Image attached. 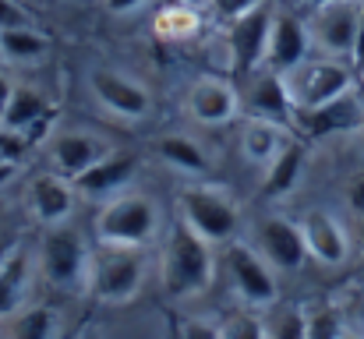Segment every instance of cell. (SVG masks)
<instances>
[{
    "label": "cell",
    "instance_id": "6da1fadb",
    "mask_svg": "<svg viewBox=\"0 0 364 339\" xmlns=\"http://www.w3.org/2000/svg\"><path fill=\"white\" fill-rule=\"evenodd\" d=\"M216 276V254L205 237H198L188 223L166 230L163 251H159V283L170 301H191L213 286Z\"/></svg>",
    "mask_w": 364,
    "mask_h": 339
},
{
    "label": "cell",
    "instance_id": "7a4b0ae2",
    "mask_svg": "<svg viewBox=\"0 0 364 339\" xmlns=\"http://www.w3.org/2000/svg\"><path fill=\"white\" fill-rule=\"evenodd\" d=\"M89 262L92 244L78 226H71V220L43 226V237L36 244V269L50 286L64 294H89Z\"/></svg>",
    "mask_w": 364,
    "mask_h": 339
},
{
    "label": "cell",
    "instance_id": "3957f363",
    "mask_svg": "<svg viewBox=\"0 0 364 339\" xmlns=\"http://www.w3.org/2000/svg\"><path fill=\"white\" fill-rule=\"evenodd\" d=\"M163 233V209L145 191H121L100 205L96 240L124 247H152Z\"/></svg>",
    "mask_w": 364,
    "mask_h": 339
},
{
    "label": "cell",
    "instance_id": "277c9868",
    "mask_svg": "<svg viewBox=\"0 0 364 339\" xmlns=\"http://www.w3.org/2000/svg\"><path fill=\"white\" fill-rule=\"evenodd\" d=\"M149 258L145 247H124V244H96L89 262V294L100 304H131L145 286Z\"/></svg>",
    "mask_w": 364,
    "mask_h": 339
},
{
    "label": "cell",
    "instance_id": "5b68a950",
    "mask_svg": "<svg viewBox=\"0 0 364 339\" xmlns=\"http://www.w3.org/2000/svg\"><path fill=\"white\" fill-rule=\"evenodd\" d=\"M177 212H181V223H188L198 237H205L213 247L237 240L241 205H237L234 191H227V188H220V184L191 181L188 188H181Z\"/></svg>",
    "mask_w": 364,
    "mask_h": 339
},
{
    "label": "cell",
    "instance_id": "8992f818",
    "mask_svg": "<svg viewBox=\"0 0 364 339\" xmlns=\"http://www.w3.org/2000/svg\"><path fill=\"white\" fill-rule=\"evenodd\" d=\"M283 82H287L294 110H315L354 92V64L318 53V57L301 60L294 71H287Z\"/></svg>",
    "mask_w": 364,
    "mask_h": 339
},
{
    "label": "cell",
    "instance_id": "52a82bcc",
    "mask_svg": "<svg viewBox=\"0 0 364 339\" xmlns=\"http://www.w3.org/2000/svg\"><path fill=\"white\" fill-rule=\"evenodd\" d=\"M227 276H230V286L244 308L265 311V308L279 304L276 269L262 258V251L255 244H244V240L227 244Z\"/></svg>",
    "mask_w": 364,
    "mask_h": 339
},
{
    "label": "cell",
    "instance_id": "ba28073f",
    "mask_svg": "<svg viewBox=\"0 0 364 339\" xmlns=\"http://www.w3.org/2000/svg\"><path fill=\"white\" fill-rule=\"evenodd\" d=\"M358 25H361V0H329L322 7H311L308 18L311 46L326 57L350 60L358 43Z\"/></svg>",
    "mask_w": 364,
    "mask_h": 339
},
{
    "label": "cell",
    "instance_id": "9c48e42d",
    "mask_svg": "<svg viewBox=\"0 0 364 339\" xmlns=\"http://www.w3.org/2000/svg\"><path fill=\"white\" fill-rule=\"evenodd\" d=\"M46 159L57 173L64 177H82L92 163H100L107 152H114L110 138L92 131V127H57L50 138H46Z\"/></svg>",
    "mask_w": 364,
    "mask_h": 339
},
{
    "label": "cell",
    "instance_id": "30bf717a",
    "mask_svg": "<svg viewBox=\"0 0 364 339\" xmlns=\"http://www.w3.org/2000/svg\"><path fill=\"white\" fill-rule=\"evenodd\" d=\"M89 92L103 110L121 117V120H141L152 110L149 89L134 75H127L121 68H110V64H100V68L89 71Z\"/></svg>",
    "mask_w": 364,
    "mask_h": 339
},
{
    "label": "cell",
    "instance_id": "8fae6325",
    "mask_svg": "<svg viewBox=\"0 0 364 339\" xmlns=\"http://www.w3.org/2000/svg\"><path fill=\"white\" fill-rule=\"evenodd\" d=\"M272 14H276V7H272V0H265L262 7L227 21V53H230V64L241 75H251V71L265 68V46H269Z\"/></svg>",
    "mask_w": 364,
    "mask_h": 339
},
{
    "label": "cell",
    "instance_id": "7c38bea8",
    "mask_svg": "<svg viewBox=\"0 0 364 339\" xmlns=\"http://www.w3.org/2000/svg\"><path fill=\"white\" fill-rule=\"evenodd\" d=\"M184 110L202 127H223L241 117V89L234 85V78L202 75L191 82V89L184 96Z\"/></svg>",
    "mask_w": 364,
    "mask_h": 339
},
{
    "label": "cell",
    "instance_id": "4fadbf2b",
    "mask_svg": "<svg viewBox=\"0 0 364 339\" xmlns=\"http://www.w3.org/2000/svg\"><path fill=\"white\" fill-rule=\"evenodd\" d=\"M255 247L276 272H297L308 262L304 233L297 220H287L279 212H269L255 223Z\"/></svg>",
    "mask_w": 364,
    "mask_h": 339
},
{
    "label": "cell",
    "instance_id": "5bb4252c",
    "mask_svg": "<svg viewBox=\"0 0 364 339\" xmlns=\"http://www.w3.org/2000/svg\"><path fill=\"white\" fill-rule=\"evenodd\" d=\"M241 113L244 117H258V120H272L290 127L294 124V103L287 92V82L279 71L258 68L247 75V85L241 89Z\"/></svg>",
    "mask_w": 364,
    "mask_h": 339
},
{
    "label": "cell",
    "instance_id": "9a60e30c",
    "mask_svg": "<svg viewBox=\"0 0 364 339\" xmlns=\"http://www.w3.org/2000/svg\"><path fill=\"white\" fill-rule=\"evenodd\" d=\"M297 223H301L304 247H308L311 262L336 269L350 258V233L340 223V216H333L329 209H308Z\"/></svg>",
    "mask_w": 364,
    "mask_h": 339
},
{
    "label": "cell",
    "instance_id": "2e32d148",
    "mask_svg": "<svg viewBox=\"0 0 364 339\" xmlns=\"http://www.w3.org/2000/svg\"><path fill=\"white\" fill-rule=\"evenodd\" d=\"M311 32L308 21H301L290 11H276L272 14V28H269V46H265V68L269 71H294L301 60L311 57Z\"/></svg>",
    "mask_w": 364,
    "mask_h": 339
},
{
    "label": "cell",
    "instance_id": "e0dca14e",
    "mask_svg": "<svg viewBox=\"0 0 364 339\" xmlns=\"http://www.w3.org/2000/svg\"><path fill=\"white\" fill-rule=\"evenodd\" d=\"M75 205H78V191H75V181L57 173V170H46V173H36L32 184H28V212L39 226H57L68 223L75 216Z\"/></svg>",
    "mask_w": 364,
    "mask_h": 339
},
{
    "label": "cell",
    "instance_id": "ac0fdd59",
    "mask_svg": "<svg viewBox=\"0 0 364 339\" xmlns=\"http://www.w3.org/2000/svg\"><path fill=\"white\" fill-rule=\"evenodd\" d=\"M134 173H138V156L127 152V149H114L100 163H92L82 177H75V191H78V198L107 202V198L127 191Z\"/></svg>",
    "mask_w": 364,
    "mask_h": 339
},
{
    "label": "cell",
    "instance_id": "d6986e66",
    "mask_svg": "<svg viewBox=\"0 0 364 339\" xmlns=\"http://www.w3.org/2000/svg\"><path fill=\"white\" fill-rule=\"evenodd\" d=\"M364 120V107L358 99V92H347L326 107H315V110H294V131L311 141V138H326V134H340V131H350Z\"/></svg>",
    "mask_w": 364,
    "mask_h": 339
},
{
    "label": "cell",
    "instance_id": "ffe728a7",
    "mask_svg": "<svg viewBox=\"0 0 364 339\" xmlns=\"http://www.w3.org/2000/svg\"><path fill=\"white\" fill-rule=\"evenodd\" d=\"M304 163H308V141L294 131V138L276 152V159H272L269 166H262V184H258L262 198H269V202L287 198V195L301 184Z\"/></svg>",
    "mask_w": 364,
    "mask_h": 339
},
{
    "label": "cell",
    "instance_id": "44dd1931",
    "mask_svg": "<svg viewBox=\"0 0 364 339\" xmlns=\"http://www.w3.org/2000/svg\"><path fill=\"white\" fill-rule=\"evenodd\" d=\"M36 251L25 244H14V251L0 262V322H7L14 311L28 304V290L36 279Z\"/></svg>",
    "mask_w": 364,
    "mask_h": 339
},
{
    "label": "cell",
    "instance_id": "7402d4cb",
    "mask_svg": "<svg viewBox=\"0 0 364 339\" xmlns=\"http://www.w3.org/2000/svg\"><path fill=\"white\" fill-rule=\"evenodd\" d=\"M152 152H156V159H159L166 170H173V173H181V177H191V181H205L209 170H213L209 152L198 145V138H191V134H184V131L159 134V138L152 141Z\"/></svg>",
    "mask_w": 364,
    "mask_h": 339
},
{
    "label": "cell",
    "instance_id": "603a6c76",
    "mask_svg": "<svg viewBox=\"0 0 364 339\" xmlns=\"http://www.w3.org/2000/svg\"><path fill=\"white\" fill-rule=\"evenodd\" d=\"M294 138V127L272 124V120H258V117H244L241 127V152L251 166H269L276 159V152Z\"/></svg>",
    "mask_w": 364,
    "mask_h": 339
},
{
    "label": "cell",
    "instance_id": "cb8c5ba5",
    "mask_svg": "<svg viewBox=\"0 0 364 339\" xmlns=\"http://www.w3.org/2000/svg\"><path fill=\"white\" fill-rule=\"evenodd\" d=\"M50 46H53L50 36L43 28H36V25H18V28L0 32V60L14 64V68H28V64L46 60Z\"/></svg>",
    "mask_w": 364,
    "mask_h": 339
},
{
    "label": "cell",
    "instance_id": "d4e9b609",
    "mask_svg": "<svg viewBox=\"0 0 364 339\" xmlns=\"http://www.w3.org/2000/svg\"><path fill=\"white\" fill-rule=\"evenodd\" d=\"M60 318L50 304H25L4 322V339H57Z\"/></svg>",
    "mask_w": 364,
    "mask_h": 339
},
{
    "label": "cell",
    "instance_id": "484cf974",
    "mask_svg": "<svg viewBox=\"0 0 364 339\" xmlns=\"http://www.w3.org/2000/svg\"><path fill=\"white\" fill-rule=\"evenodd\" d=\"M46 113H53L50 99L36 89V85H14L7 107H4V117H0V127L7 131H25L32 127L36 120H43Z\"/></svg>",
    "mask_w": 364,
    "mask_h": 339
},
{
    "label": "cell",
    "instance_id": "4316f807",
    "mask_svg": "<svg viewBox=\"0 0 364 339\" xmlns=\"http://www.w3.org/2000/svg\"><path fill=\"white\" fill-rule=\"evenodd\" d=\"M152 28H156V36L166 39V43H188V39H195V36L202 32V11H198L195 4H184V0L166 4V7L156 14Z\"/></svg>",
    "mask_w": 364,
    "mask_h": 339
},
{
    "label": "cell",
    "instance_id": "83f0119b",
    "mask_svg": "<svg viewBox=\"0 0 364 339\" xmlns=\"http://www.w3.org/2000/svg\"><path fill=\"white\" fill-rule=\"evenodd\" d=\"M265 333L269 339H308V311L297 304H272L265 315Z\"/></svg>",
    "mask_w": 364,
    "mask_h": 339
},
{
    "label": "cell",
    "instance_id": "f1b7e54d",
    "mask_svg": "<svg viewBox=\"0 0 364 339\" xmlns=\"http://www.w3.org/2000/svg\"><path fill=\"white\" fill-rule=\"evenodd\" d=\"M220 336L223 339H269V333H265V315L255 311V308L237 311L227 322H220Z\"/></svg>",
    "mask_w": 364,
    "mask_h": 339
},
{
    "label": "cell",
    "instance_id": "f546056e",
    "mask_svg": "<svg viewBox=\"0 0 364 339\" xmlns=\"http://www.w3.org/2000/svg\"><path fill=\"white\" fill-rule=\"evenodd\" d=\"M308 339H347L340 311L329 308V304L311 308V311H308Z\"/></svg>",
    "mask_w": 364,
    "mask_h": 339
},
{
    "label": "cell",
    "instance_id": "4dcf8cb0",
    "mask_svg": "<svg viewBox=\"0 0 364 339\" xmlns=\"http://www.w3.org/2000/svg\"><path fill=\"white\" fill-rule=\"evenodd\" d=\"M177 339H223V336H220V322L191 315V318H184L177 325Z\"/></svg>",
    "mask_w": 364,
    "mask_h": 339
},
{
    "label": "cell",
    "instance_id": "1f68e13d",
    "mask_svg": "<svg viewBox=\"0 0 364 339\" xmlns=\"http://www.w3.org/2000/svg\"><path fill=\"white\" fill-rule=\"evenodd\" d=\"M265 0H209V7H213V14L227 25V21H234V18H241L247 11H255V7H262Z\"/></svg>",
    "mask_w": 364,
    "mask_h": 339
},
{
    "label": "cell",
    "instance_id": "d6a6232c",
    "mask_svg": "<svg viewBox=\"0 0 364 339\" xmlns=\"http://www.w3.org/2000/svg\"><path fill=\"white\" fill-rule=\"evenodd\" d=\"M18 25H32V14L18 0H0V32L4 28H18Z\"/></svg>",
    "mask_w": 364,
    "mask_h": 339
},
{
    "label": "cell",
    "instance_id": "836d02e7",
    "mask_svg": "<svg viewBox=\"0 0 364 339\" xmlns=\"http://www.w3.org/2000/svg\"><path fill=\"white\" fill-rule=\"evenodd\" d=\"M347 202H350V209L364 216V173H358L354 181H350V188H347Z\"/></svg>",
    "mask_w": 364,
    "mask_h": 339
},
{
    "label": "cell",
    "instance_id": "e575fe53",
    "mask_svg": "<svg viewBox=\"0 0 364 339\" xmlns=\"http://www.w3.org/2000/svg\"><path fill=\"white\" fill-rule=\"evenodd\" d=\"M149 0H103V7L110 11V14H117V18H124V14H134V11H141Z\"/></svg>",
    "mask_w": 364,
    "mask_h": 339
},
{
    "label": "cell",
    "instance_id": "d590c367",
    "mask_svg": "<svg viewBox=\"0 0 364 339\" xmlns=\"http://www.w3.org/2000/svg\"><path fill=\"white\" fill-rule=\"evenodd\" d=\"M354 71H364V0H361V25H358V43H354V57H350Z\"/></svg>",
    "mask_w": 364,
    "mask_h": 339
},
{
    "label": "cell",
    "instance_id": "8d00e7d4",
    "mask_svg": "<svg viewBox=\"0 0 364 339\" xmlns=\"http://www.w3.org/2000/svg\"><path fill=\"white\" fill-rule=\"evenodd\" d=\"M18 170H21V163H11V159H0V188H4V184H11V181L18 177Z\"/></svg>",
    "mask_w": 364,
    "mask_h": 339
},
{
    "label": "cell",
    "instance_id": "74e56055",
    "mask_svg": "<svg viewBox=\"0 0 364 339\" xmlns=\"http://www.w3.org/2000/svg\"><path fill=\"white\" fill-rule=\"evenodd\" d=\"M14 85H18V82H11V78H7V75L0 71V117H4V107H7V99H11Z\"/></svg>",
    "mask_w": 364,
    "mask_h": 339
},
{
    "label": "cell",
    "instance_id": "f35d334b",
    "mask_svg": "<svg viewBox=\"0 0 364 339\" xmlns=\"http://www.w3.org/2000/svg\"><path fill=\"white\" fill-rule=\"evenodd\" d=\"M11 251H14V240H0V262H4Z\"/></svg>",
    "mask_w": 364,
    "mask_h": 339
},
{
    "label": "cell",
    "instance_id": "ab89813d",
    "mask_svg": "<svg viewBox=\"0 0 364 339\" xmlns=\"http://www.w3.org/2000/svg\"><path fill=\"white\" fill-rule=\"evenodd\" d=\"M301 4H308V7H322V4H329V0H301Z\"/></svg>",
    "mask_w": 364,
    "mask_h": 339
},
{
    "label": "cell",
    "instance_id": "60d3db41",
    "mask_svg": "<svg viewBox=\"0 0 364 339\" xmlns=\"http://www.w3.org/2000/svg\"><path fill=\"white\" fill-rule=\"evenodd\" d=\"M184 4H195V7H198V4H205V0H184Z\"/></svg>",
    "mask_w": 364,
    "mask_h": 339
},
{
    "label": "cell",
    "instance_id": "b9f144b4",
    "mask_svg": "<svg viewBox=\"0 0 364 339\" xmlns=\"http://www.w3.org/2000/svg\"><path fill=\"white\" fill-rule=\"evenodd\" d=\"M361 244H364V216H361Z\"/></svg>",
    "mask_w": 364,
    "mask_h": 339
},
{
    "label": "cell",
    "instance_id": "7bdbcfd3",
    "mask_svg": "<svg viewBox=\"0 0 364 339\" xmlns=\"http://www.w3.org/2000/svg\"><path fill=\"white\" fill-rule=\"evenodd\" d=\"M0 339H4V329H0Z\"/></svg>",
    "mask_w": 364,
    "mask_h": 339
},
{
    "label": "cell",
    "instance_id": "ee69618b",
    "mask_svg": "<svg viewBox=\"0 0 364 339\" xmlns=\"http://www.w3.org/2000/svg\"><path fill=\"white\" fill-rule=\"evenodd\" d=\"M361 78H364V71H361Z\"/></svg>",
    "mask_w": 364,
    "mask_h": 339
},
{
    "label": "cell",
    "instance_id": "f6af8a7d",
    "mask_svg": "<svg viewBox=\"0 0 364 339\" xmlns=\"http://www.w3.org/2000/svg\"><path fill=\"white\" fill-rule=\"evenodd\" d=\"M205 4H209V0H205Z\"/></svg>",
    "mask_w": 364,
    "mask_h": 339
},
{
    "label": "cell",
    "instance_id": "bcb514c9",
    "mask_svg": "<svg viewBox=\"0 0 364 339\" xmlns=\"http://www.w3.org/2000/svg\"><path fill=\"white\" fill-rule=\"evenodd\" d=\"M0 64H4V60H0Z\"/></svg>",
    "mask_w": 364,
    "mask_h": 339
}]
</instances>
